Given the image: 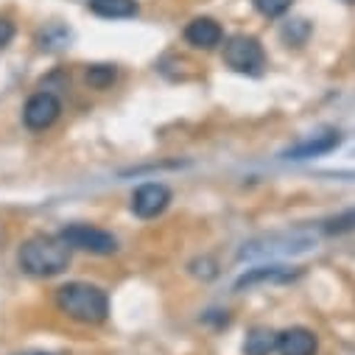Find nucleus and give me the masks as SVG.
<instances>
[{"label": "nucleus", "instance_id": "4", "mask_svg": "<svg viewBox=\"0 0 355 355\" xmlns=\"http://www.w3.org/2000/svg\"><path fill=\"white\" fill-rule=\"evenodd\" d=\"M59 238L78 252H90V254H115L118 252V238L107 230L90 227V224H67Z\"/></svg>", "mask_w": 355, "mask_h": 355}, {"label": "nucleus", "instance_id": "7", "mask_svg": "<svg viewBox=\"0 0 355 355\" xmlns=\"http://www.w3.org/2000/svg\"><path fill=\"white\" fill-rule=\"evenodd\" d=\"M171 188L162 182H146L132 193V213L137 218H157L171 205Z\"/></svg>", "mask_w": 355, "mask_h": 355}, {"label": "nucleus", "instance_id": "1", "mask_svg": "<svg viewBox=\"0 0 355 355\" xmlns=\"http://www.w3.org/2000/svg\"><path fill=\"white\" fill-rule=\"evenodd\" d=\"M17 260L31 277H56L70 266V246L59 235H34L23 241Z\"/></svg>", "mask_w": 355, "mask_h": 355}, {"label": "nucleus", "instance_id": "14", "mask_svg": "<svg viewBox=\"0 0 355 355\" xmlns=\"http://www.w3.org/2000/svg\"><path fill=\"white\" fill-rule=\"evenodd\" d=\"M324 232L327 235H347V232H355V207L333 216L324 221Z\"/></svg>", "mask_w": 355, "mask_h": 355}, {"label": "nucleus", "instance_id": "2", "mask_svg": "<svg viewBox=\"0 0 355 355\" xmlns=\"http://www.w3.org/2000/svg\"><path fill=\"white\" fill-rule=\"evenodd\" d=\"M56 308L81 324H101L110 316V297L90 283H67L56 288Z\"/></svg>", "mask_w": 355, "mask_h": 355}, {"label": "nucleus", "instance_id": "12", "mask_svg": "<svg viewBox=\"0 0 355 355\" xmlns=\"http://www.w3.org/2000/svg\"><path fill=\"white\" fill-rule=\"evenodd\" d=\"M90 12L104 20H129L140 12L137 0H90Z\"/></svg>", "mask_w": 355, "mask_h": 355}, {"label": "nucleus", "instance_id": "9", "mask_svg": "<svg viewBox=\"0 0 355 355\" xmlns=\"http://www.w3.org/2000/svg\"><path fill=\"white\" fill-rule=\"evenodd\" d=\"M341 132H319V135H313V137H308V140H300L297 146H291L288 151H283V157L286 159H313V157H324V154H330V151H336L338 146H341Z\"/></svg>", "mask_w": 355, "mask_h": 355}, {"label": "nucleus", "instance_id": "17", "mask_svg": "<svg viewBox=\"0 0 355 355\" xmlns=\"http://www.w3.org/2000/svg\"><path fill=\"white\" fill-rule=\"evenodd\" d=\"M12 40H15V23L0 17V48H6Z\"/></svg>", "mask_w": 355, "mask_h": 355}, {"label": "nucleus", "instance_id": "16", "mask_svg": "<svg viewBox=\"0 0 355 355\" xmlns=\"http://www.w3.org/2000/svg\"><path fill=\"white\" fill-rule=\"evenodd\" d=\"M294 0H254V9L263 17H283L291 9Z\"/></svg>", "mask_w": 355, "mask_h": 355}, {"label": "nucleus", "instance_id": "11", "mask_svg": "<svg viewBox=\"0 0 355 355\" xmlns=\"http://www.w3.org/2000/svg\"><path fill=\"white\" fill-rule=\"evenodd\" d=\"M185 40L193 45V48H202V51H213L224 42V31L221 26L213 20V17H196L188 23L185 28Z\"/></svg>", "mask_w": 355, "mask_h": 355}, {"label": "nucleus", "instance_id": "8", "mask_svg": "<svg viewBox=\"0 0 355 355\" xmlns=\"http://www.w3.org/2000/svg\"><path fill=\"white\" fill-rule=\"evenodd\" d=\"M297 277H300V272L288 269V266H254V269H249L238 277L235 291L254 288V286H280V283H291Z\"/></svg>", "mask_w": 355, "mask_h": 355}, {"label": "nucleus", "instance_id": "13", "mask_svg": "<svg viewBox=\"0 0 355 355\" xmlns=\"http://www.w3.org/2000/svg\"><path fill=\"white\" fill-rule=\"evenodd\" d=\"M275 349H277V333L266 327H254L243 341V355H272Z\"/></svg>", "mask_w": 355, "mask_h": 355}, {"label": "nucleus", "instance_id": "3", "mask_svg": "<svg viewBox=\"0 0 355 355\" xmlns=\"http://www.w3.org/2000/svg\"><path fill=\"white\" fill-rule=\"evenodd\" d=\"M316 246V238L311 235H300V232H288V235H266V238H257V241H249L243 243L241 249V260H257V257H288V254H302V252H311Z\"/></svg>", "mask_w": 355, "mask_h": 355}, {"label": "nucleus", "instance_id": "15", "mask_svg": "<svg viewBox=\"0 0 355 355\" xmlns=\"http://www.w3.org/2000/svg\"><path fill=\"white\" fill-rule=\"evenodd\" d=\"M115 76H118L115 64H93L87 70V81H90V87H96V90H107L115 81Z\"/></svg>", "mask_w": 355, "mask_h": 355}, {"label": "nucleus", "instance_id": "6", "mask_svg": "<svg viewBox=\"0 0 355 355\" xmlns=\"http://www.w3.org/2000/svg\"><path fill=\"white\" fill-rule=\"evenodd\" d=\"M59 115H62V101H59L53 93H48V90L34 93V96L26 101V107H23V123H26L31 132H45V129H51V126L59 121Z\"/></svg>", "mask_w": 355, "mask_h": 355}, {"label": "nucleus", "instance_id": "10", "mask_svg": "<svg viewBox=\"0 0 355 355\" xmlns=\"http://www.w3.org/2000/svg\"><path fill=\"white\" fill-rule=\"evenodd\" d=\"M316 333L308 327H288L277 333V352L280 355H316Z\"/></svg>", "mask_w": 355, "mask_h": 355}, {"label": "nucleus", "instance_id": "5", "mask_svg": "<svg viewBox=\"0 0 355 355\" xmlns=\"http://www.w3.org/2000/svg\"><path fill=\"white\" fill-rule=\"evenodd\" d=\"M224 62L235 70V73H260L263 62H266V53H263V45L254 40V37H246V34H235L224 42Z\"/></svg>", "mask_w": 355, "mask_h": 355}, {"label": "nucleus", "instance_id": "18", "mask_svg": "<svg viewBox=\"0 0 355 355\" xmlns=\"http://www.w3.org/2000/svg\"><path fill=\"white\" fill-rule=\"evenodd\" d=\"M20 355H53V352H20Z\"/></svg>", "mask_w": 355, "mask_h": 355}]
</instances>
